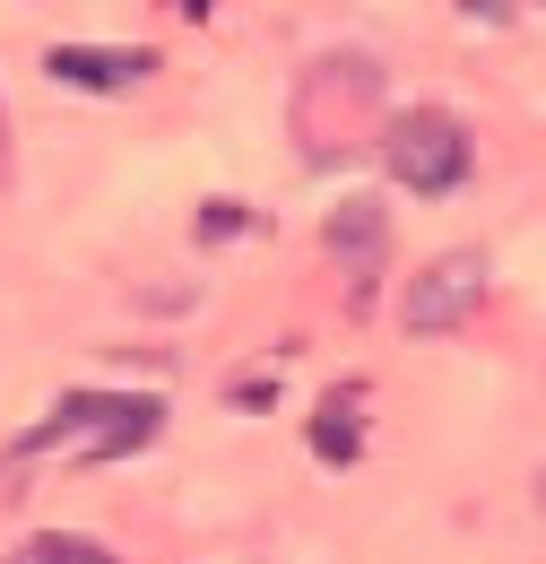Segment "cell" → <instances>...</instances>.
Instances as JSON below:
<instances>
[{
	"label": "cell",
	"mask_w": 546,
	"mask_h": 564,
	"mask_svg": "<svg viewBox=\"0 0 546 564\" xmlns=\"http://www.w3.org/2000/svg\"><path fill=\"white\" fill-rule=\"evenodd\" d=\"M286 131L304 148V165H347L356 148L382 131V62L373 53H321L295 78Z\"/></svg>",
	"instance_id": "cell-1"
},
{
	"label": "cell",
	"mask_w": 546,
	"mask_h": 564,
	"mask_svg": "<svg viewBox=\"0 0 546 564\" xmlns=\"http://www.w3.org/2000/svg\"><path fill=\"white\" fill-rule=\"evenodd\" d=\"M165 425V400H131V391H69L44 425H26L9 443V460H122Z\"/></svg>",
	"instance_id": "cell-2"
},
{
	"label": "cell",
	"mask_w": 546,
	"mask_h": 564,
	"mask_svg": "<svg viewBox=\"0 0 546 564\" xmlns=\"http://www.w3.org/2000/svg\"><path fill=\"white\" fill-rule=\"evenodd\" d=\"M469 122L460 113H443V105H408L391 131H382V165H391V183H408V192H460L469 183Z\"/></svg>",
	"instance_id": "cell-3"
},
{
	"label": "cell",
	"mask_w": 546,
	"mask_h": 564,
	"mask_svg": "<svg viewBox=\"0 0 546 564\" xmlns=\"http://www.w3.org/2000/svg\"><path fill=\"white\" fill-rule=\"evenodd\" d=\"M478 304H485V252H443V261H425L408 279L400 322H408L416 339H443V330H460Z\"/></svg>",
	"instance_id": "cell-4"
},
{
	"label": "cell",
	"mask_w": 546,
	"mask_h": 564,
	"mask_svg": "<svg viewBox=\"0 0 546 564\" xmlns=\"http://www.w3.org/2000/svg\"><path fill=\"white\" fill-rule=\"evenodd\" d=\"M44 70L62 78V87H78V96H122V87H139V78L156 70V53H113V44H53V53H44Z\"/></svg>",
	"instance_id": "cell-5"
},
{
	"label": "cell",
	"mask_w": 546,
	"mask_h": 564,
	"mask_svg": "<svg viewBox=\"0 0 546 564\" xmlns=\"http://www.w3.org/2000/svg\"><path fill=\"white\" fill-rule=\"evenodd\" d=\"M382 243H391V226H382L373 200H347V209L330 217V252H339L347 270H373V261H382Z\"/></svg>",
	"instance_id": "cell-6"
},
{
	"label": "cell",
	"mask_w": 546,
	"mask_h": 564,
	"mask_svg": "<svg viewBox=\"0 0 546 564\" xmlns=\"http://www.w3.org/2000/svg\"><path fill=\"white\" fill-rule=\"evenodd\" d=\"M9 564H122V556L96 547V539H78V530H44V539H26Z\"/></svg>",
	"instance_id": "cell-7"
},
{
	"label": "cell",
	"mask_w": 546,
	"mask_h": 564,
	"mask_svg": "<svg viewBox=\"0 0 546 564\" xmlns=\"http://www.w3.org/2000/svg\"><path fill=\"white\" fill-rule=\"evenodd\" d=\"M313 452L321 460H356V391H339V400H321V417H313Z\"/></svg>",
	"instance_id": "cell-8"
},
{
	"label": "cell",
	"mask_w": 546,
	"mask_h": 564,
	"mask_svg": "<svg viewBox=\"0 0 546 564\" xmlns=\"http://www.w3.org/2000/svg\"><path fill=\"white\" fill-rule=\"evenodd\" d=\"M469 18H512V0H469Z\"/></svg>",
	"instance_id": "cell-9"
},
{
	"label": "cell",
	"mask_w": 546,
	"mask_h": 564,
	"mask_svg": "<svg viewBox=\"0 0 546 564\" xmlns=\"http://www.w3.org/2000/svg\"><path fill=\"white\" fill-rule=\"evenodd\" d=\"M538 503H546V478H538Z\"/></svg>",
	"instance_id": "cell-10"
}]
</instances>
